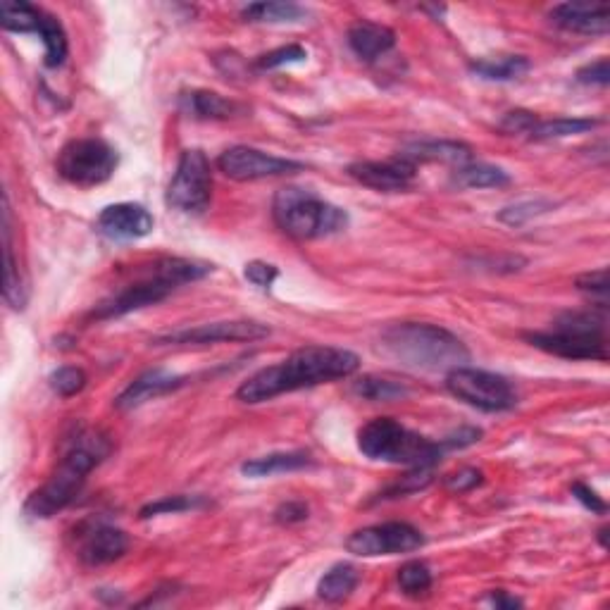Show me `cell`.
<instances>
[{
    "mask_svg": "<svg viewBox=\"0 0 610 610\" xmlns=\"http://www.w3.org/2000/svg\"><path fill=\"white\" fill-rule=\"evenodd\" d=\"M360 367L356 353L334 346H305L291 353L282 363L263 367L248 377L236 391V398L248 406L272 401L298 389H310L334 379L351 377Z\"/></svg>",
    "mask_w": 610,
    "mask_h": 610,
    "instance_id": "1",
    "label": "cell"
},
{
    "mask_svg": "<svg viewBox=\"0 0 610 610\" xmlns=\"http://www.w3.org/2000/svg\"><path fill=\"white\" fill-rule=\"evenodd\" d=\"M108 453V439L98 432H91V429H77L74 437L67 439L58 470L53 472V477L41 489H36L29 496L27 503H24V513L34 520H46L58 515L60 510L77 501L89 472L96 465H101Z\"/></svg>",
    "mask_w": 610,
    "mask_h": 610,
    "instance_id": "2",
    "label": "cell"
},
{
    "mask_svg": "<svg viewBox=\"0 0 610 610\" xmlns=\"http://www.w3.org/2000/svg\"><path fill=\"white\" fill-rule=\"evenodd\" d=\"M382 348L401 365L446 375L470 360V351L456 334L427 322H401L384 329Z\"/></svg>",
    "mask_w": 610,
    "mask_h": 610,
    "instance_id": "3",
    "label": "cell"
},
{
    "mask_svg": "<svg viewBox=\"0 0 610 610\" xmlns=\"http://www.w3.org/2000/svg\"><path fill=\"white\" fill-rule=\"evenodd\" d=\"M213 267L196 263V260L186 258H163L155 260L148 265L146 272H141L136 282H129L122 286L115 296L105 298V301L93 310L96 320H112V317H122L134 310L146 308V305H155L165 301L179 286L198 282L205 275H210Z\"/></svg>",
    "mask_w": 610,
    "mask_h": 610,
    "instance_id": "4",
    "label": "cell"
},
{
    "mask_svg": "<svg viewBox=\"0 0 610 610\" xmlns=\"http://www.w3.org/2000/svg\"><path fill=\"white\" fill-rule=\"evenodd\" d=\"M527 341L539 351L565 360H608L606 308L560 315L551 329L527 334Z\"/></svg>",
    "mask_w": 610,
    "mask_h": 610,
    "instance_id": "5",
    "label": "cell"
},
{
    "mask_svg": "<svg viewBox=\"0 0 610 610\" xmlns=\"http://www.w3.org/2000/svg\"><path fill=\"white\" fill-rule=\"evenodd\" d=\"M358 448L370 460L391 465H408L413 470H429L446 453L444 441H432L410 432L391 417H377L358 432Z\"/></svg>",
    "mask_w": 610,
    "mask_h": 610,
    "instance_id": "6",
    "label": "cell"
},
{
    "mask_svg": "<svg viewBox=\"0 0 610 610\" xmlns=\"http://www.w3.org/2000/svg\"><path fill=\"white\" fill-rule=\"evenodd\" d=\"M272 215L284 234L294 239H322L346 229L348 215L308 189L286 186L277 191Z\"/></svg>",
    "mask_w": 610,
    "mask_h": 610,
    "instance_id": "7",
    "label": "cell"
},
{
    "mask_svg": "<svg viewBox=\"0 0 610 610\" xmlns=\"http://www.w3.org/2000/svg\"><path fill=\"white\" fill-rule=\"evenodd\" d=\"M446 389L458 401L484 410V413H503L518 406V394L506 377L496 372L477 370V367H456L446 375Z\"/></svg>",
    "mask_w": 610,
    "mask_h": 610,
    "instance_id": "8",
    "label": "cell"
},
{
    "mask_svg": "<svg viewBox=\"0 0 610 610\" xmlns=\"http://www.w3.org/2000/svg\"><path fill=\"white\" fill-rule=\"evenodd\" d=\"M117 165H120V155L103 139L70 141L58 155L60 177L82 189L108 182Z\"/></svg>",
    "mask_w": 610,
    "mask_h": 610,
    "instance_id": "9",
    "label": "cell"
},
{
    "mask_svg": "<svg viewBox=\"0 0 610 610\" xmlns=\"http://www.w3.org/2000/svg\"><path fill=\"white\" fill-rule=\"evenodd\" d=\"M210 198H213V170L208 158L198 148H189L179 158L165 201L179 213L201 215L208 210Z\"/></svg>",
    "mask_w": 610,
    "mask_h": 610,
    "instance_id": "10",
    "label": "cell"
},
{
    "mask_svg": "<svg viewBox=\"0 0 610 610\" xmlns=\"http://www.w3.org/2000/svg\"><path fill=\"white\" fill-rule=\"evenodd\" d=\"M420 546H425V537H422L420 529L408 525V522H384V525L363 527L346 541V549L360 558L396 556V553L417 551Z\"/></svg>",
    "mask_w": 610,
    "mask_h": 610,
    "instance_id": "11",
    "label": "cell"
},
{
    "mask_svg": "<svg viewBox=\"0 0 610 610\" xmlns=\"http://www.w3.org/2000/svg\"><path fill=\"white\" fill-rule=\"evenodd\" d=\"M217 170L234 182H258V179L296 174L303 170V165L296 160L267 155L251 146H232L217 158Z\"/></svg>",
    "mask_w": 610,
    "mask_h": 610,
    "instance_id": "12",
    "label": "cell"
},
{
    "mask_svg": "<svg viewBox=\"0 0 610 610\" xmlns=\"http://www.w3.org/2000/svg\"><path fill=\"white\" fill-rule=\"evenodd\" d=\"M270 336V329L251 320L210 322L194 329L163 334L155 339L158 346H208V344H239V341H260Z\"/></svg>",
    "mask_w": 610,
    "mask_h": 610,
    "instance_id": "13",
    "label": "cell"
},
{
    "mask_svg": "<svg viewBox=\"0 0 610 610\" xmlns=\"http://www.w3.org/2000/svg\"><path fill=\"white\" fill-rule=\"evenodd\" d=\"M129 549L127 532L105 522H86L77 534V556L86 565H108L120 560Z\"/></svg>",
    "mask_w": 610,
    "mask_h": 610,
    "instance_id": "14",
    "label": "cell"
},
{
    "mask_svg": "<svg viewBox=\"0 0 610 610\" xmlns=\"http://www.w3.org/2000/svg\"><path fill=\"white\" fill-rule=\"evenodd\" d=\"M415 172L417 165L410 163V160L403 158V155L384 160V163H377V160H363V163H353L348 167V174H351L358 184L375 191H387V194L410 189L415 182Z\"/></svg>",
    "mask_w": 610,
    "mask_h": 610,
    "instance_id": "15",
    "label": "cell"
},
{
    "mask_svg": "<svg viewBox=\"0 0 610 610\" xmlns=\"http://www.w3.org/2000/svg\"><path fill=\"white\" fill-rule=\"evenodd\" d=\"M153 215L139 203H115L98 215V232L112 241H136L153 232Z\"/></svg>",
    "mask_w": 610,
    "mask_h": 610,
    "instance_id": "16",
    "label": "cell"
},
{
    "mask_svg": "<svg viewBox=\"0 0 610 610\" xmlns=\"http://www.w3.org/2000/svg\"><path fill=\"white\" fill-rule=\"evenodd\" d=\"M556 27L582 36H603L610 29V8L606 3H560L551 10Z\"/></svg>",
    "mask_w": 610,
    "mask_h": 610,
    "instance_id": "17",
    "label": "cell"
},
{
    "mask_svg": "<svg viewBox=\"0 0 610 610\" xmlns=\"http://www.w3.org/2000/svg\"><path fill=\"white\" fill-rule=\"evenodd\" d=\"M184 384V377L172 375L167 370H148L141 377H136L120 396L115 398V406L120 410H132L139 408L143 403L153 401V398L172 394L174 389H179Z\"/></svg>",
    "mask_w": 610,
    "mask_h": 610,
    "instance_id": "18",
    "label": "cell"
},
{
    "mask_svg": "<svg viewBox=\"0 0 610 610\" xmlns=\"http://www.w3.org/2000/svg\"><path fill=\"white\" fill-rule=\"evenodd\" d=\"M348 46L363 62H375L396 46V34L384 24L363 20L348 29Z\"/></svg>",
    "mask_w": 610,
    "mask_h": 610,
    "instance_id": "19",
    "label": "cell"
},
{
    "mask_svg": "<svg viewBox=\"0 0 610 610\" xmlns=\"http://www.w3.org/2000/svg\"><path fill=\"white\" fill-rule=\"evenodd\" d=\"M403 158L410 163H446V165H468L472 160V148L460 141H413L403 148Z\"/></svg>",
    "mask_w": 610,
    "mask_h": 610,
    "instance_id": "20",
    "label": "cell"
},
{
    "mask_svg": "<svg viewBox=\"0 0 610 610\" xmlns=\"http://www.w3.org/2000/svg\"><path fill=\"white\" fill-rule=\"evenodd\" d=\"M3 246H5V289L3 296L15 310H22L27 303V286H24L20 265L12 253V224H10V203L3 196Z\"/></svg>",
    "mask_w": 610,
    "mask_h": 610,
    "instance_id": "21",
    "label": "cell"
},
{
    "mask_svg": "<svg viewBox=\"0 0 610 610\" xmlns=\"http://www.w3.org/2000/svg\"><path fill=\"white\" fill-rule=\"evenodd\" d=\"M182 108L198 120H229L239 112V105L227 101L215 91H191L182 96Z\"/></svg>",
    "mask_w": 610,
    "mask_h": 610,
    "instance_id": "22",
    "label": "cell"
},
{
    "mask_svg": "<svg viewBox=\"0 0 610 610\" xmlns=\"http://www.w3.org/2000/svg\"><path fill=\"white\" fill-rule=\"evenodd\" d=\"M308 465H313V458L303 451L270 453V456L248 460V463H244V468H241V472H244L246 477H272L279 475V472L303 470L308 468Z\"/></svg>",
    "mask_w": 610,
    "mask_h": 610,
    "instance_id": "23",
    "label": "cell"
},
{
    "mask_svg": "<svg viewBox=\"0 0 610 610\" xmlns=\"http://www.w3.org/2000/svg\"><path fill=\"white\" fill-rule=\"evenodd\" d=\"M453 184H456L458 189H501V186L510 184V177L501 167L468 163L460 165L458 170L453 172Z\"/></svg>",
    "mask_w": 610,
    "mask_h": 610,
    "instance_id": "24",
    "label": "cell"
},
{
    "mask_svg": "<svg viewBox=\"0 0 610 610\" xmlns=\"http://www.w3.org/2000/svg\"><path fill=\"white\" fill-rule=\"evenodd\" d=\"M358 580V570L353 568V565L339 563L329 572H325V577L317 584V596L329 603H339L356 591Z\"/></svg>",
    "mask_w": 610,
    "mask_h": 610,
    "instance_id": "25",
    "label": "cell"
},
{
    "mask_svg": "<svg viewBox=\"0 0 610 610\" xmlns=\"http://www.w3.org/2000/svg\"><path fill=\"white\" fill-rule=\"evenodd\" d=\"M34 34H39L43 39V46H46V58H43L46 67H60L67 58L70 46H67V34L65 29H62L58 17L48 15V12L41 10L39 24H36Z\"/></svg>",
    "mask_w": 610,
    "mask_h": 610,
    "instance_id": "26",
    "label": "cell"
},
{
    "mask_svg": "<svg viewBox=\"0 0 610 610\" xmlns=\"http://www.w3.org/2000/svg\"><path fill=\"white\" fill-rule=\"evenodd\" d=\"M529 60L525 55H508L503 60H475L470 65V70L477 77L487 79V82H513L520 79L522 74L529 72Z\"/></svg>",
    "mask_w": 610,
    "mask_h": 610,
    "instance_id": "27",
    "label": "cell"
},
{
    "mask_svg": "<svg viewBox=\"0 0 610 610\" xmlns=\"http://www.w3.org/2000/svg\"><path fill=\"white\" fill-rule=\"evenodd\" d=\"M601 124V120H587V117H556V120L537 122L529 132V139L534 141H549V139H565L572 134L591 132Z\"/></svg>",
    "mask_w": 610,
    "mask_h": 610,
    "instance_id": "28",
    "label": "cell"
},
{
    "mask_svg": "<svg viewBox=\"0 0 610 610\" xmlns=\"http://www.w3.org/2000/svg\"><path fill=\"white\" fill-rule=\"evenodd\" d=\"M41 8L22 3V0H3L0 3V27L17 34H34L39 24Z\"/></svg>",
    "mask_w": 610,
    "mask_h": 610,
    "instance_id": "29",
    "label": "cell"
},
{
    "mask_svg": "<svg viewBox=\"0 0 610 610\" xmlns=\"http://www.w3.org/2000/svg\"><path fill=\"white\" fill-rule=\"evenodd\" d=\"M246 22L260 24H279V22H298L305 17V10L296 3H251L244 12Z\"/></svg>",
    "mask_w": 610,
    "mask_h": 610,
    "instance_id": "30",
    "label": "cell"
},
{
    "mask_svg": "<svg viewBox=\"0 0 610 610\" xmlns=\"http://www.w3.org/2000/svg\"><path fill=\"white\" fill-rule=\"evenodd\" d=\"M432 570L422 560H408L398 570V587L406 596H425L432 589Z\"/></svg>",
    "mask_w": 610,
    "mask_h": 610,
    "instance_id": "31",
    "label": "cell"
},
{
    "mask_svg": "<svg viewBox=\"0 0 610 610\" xmlns=\"http://www.w3.org/2000/svg\"><path fill=\"white\" fill-rule=\"evenodd\" d=\"M358 396L367 398V401H398V398H406L408 389L403 387V384L391 382V379L384 377H363L360 382H356V387H353Z\"/></svg>",
    "mask_w": 610,
    "mask_h": 610,
    "instance_id": "32",
    "label": "cell"
},
{
    "mask_svg": "<svg viewBox=\"0 0 610 610\" xmlns=\"http://www.w3.org/2000/svg\"><path fill=\"white\" fill-rule=\"evenodd\" d=\"M553 210L551 201H522L515 205H508V208H503L499 213V220L503 224H508V227H520V224H525L529 220H534V217L549 213Z\"/></svg>",
    "mask_w": 610,
    "mask_h": 610,
    "instance_id": "33",
    "label": "cell"
},
{
    "mask_svg": "<svg viewBox=\"0 0 610 610\" xmlns=\"http://www.w3.org/2000/svg\"><path fill=\"white\" fill-rule=\"evenodd\" d=\"M198 496H165V499L148 503L141 508V518H155V515H167V513H184V510H194L201 506Z\"/></svg>",
    "mask_w": 610,
    "mask_h": 610,
    "instance_id": "34",
    "label": "cell"
},
{
    "mask_svg": "<svg viewBox=\"0 0 610 610\" xmlns=\"http://www.w3.org/2000/svg\"><path fill=\"white\" fill-rule=\"evenodd\" d=\"M51 387L58 396H74L86 387V375L79 367H60L51 375Z\"/></svg>",
    "mask_w": 610,
    "mask_h": 610,
    "instance_id": "35",
    "label": "cell"
},
{
    "mask_svg": "<svg viewBox=\"0 0 610 610\" xmlns=\"http://www.w3.org/2000/svg\"><path fill=\"white\" fill-rule=\"evenodd\" d=\"M308 58V51L303 46H284L277 51L263 55L258 60V70H277L282 65H294V62H303Z\"/></svg>",
    "mask_w": 610,
    "mask_h": 610,
    "instance_id": "36",
    "label": "cell"
},
{
    "mask_svg": "<svg viewBox=\"0 0 610 610\" xmlns=\"http://www.w3.org/2000/svg\"><path fill=\"white\" fill-rule=\"evenodd\" d=\"M577 289L584 291V294H591V296H601V301L606 303L608 298V270L603 267V270H596V272H584V275H580L575 279Z\"/></svg>",
    "mask_w": 610,
    "mask_h": 610,
    "instance_id": "37",
    "label": "cell"
},
{
    "mask_svg": "<svg viewBox=\"0 0 610 610\" xmlns=\"http://www.w3.org/2000/svg\"><path fill=\"white\" fill-rule=\"evenodd\" d=\"M484 482V475L475 468H463L444 479V487L453 494H465V491L479 487Z\"/></svg>",
    "mask_w": 610,
    "mask_h": 610,
    "instance_id": "38",
    "label": "cell"
},
{
    "mask_svg": "<svg viewBox=\"0 0 610 610\" xmlns=\"http://www.w3.org/2000/svg\"><path fill=\"white\" fill-rule=\"evenodd\" d=\"M244 275H246L248 282H251L253 286H258V289H270V286L277 282L279 270L270 263H260V260H253V263L246 265Z\"/></svg>",
    "mask_w": 610,
    "mask_h": 610,
    "instance_id": "39",
    "label": "cell"
},
{
    "mask_svg": "<svg viewBox=\"0 0 610 610\" xmlns=\"http://www.w3.org/2000/svg\"><path fill=\"white\" fill-rule=\"evenodd\" d=\"M539 120L534 117V112H527V110H513L508 112L506 117L501 120V132L506 134H527L532 132V127L537 124Z\"/></svg>",
    "mask_w": 610,
    "mask_h": 610,
    "instance_id": "40",
    "label": "cell"
},
{
    "mask_svg": "<svg viewBox=\"0 0 610 610\" xmlns=\"http://www.w3.org/2000/svg\"><path fill=\"white\" fill-rule=\"evenodd\" d=\"M577 82H582V84L608 86V82H610L608 58H601V60L591 62V65H587V67H582V70L577 72Z\"/></svg>",
    "mask_w": 610,
    "mask_h": 610,
    "instance_id": "41",
    "label": "cell"
},
{
    "mask_svg": "<svg viewBox=\"0 0 610 610\" xmlns=\"http://www.w3.org/2000/svg\"><path fill=\"white\" fill-rule=\"evenodd\" d=\"M572 496H575V499L580 501L584 508L591 510V513L606 515V510H608L606 501H603L601 496L596 494L594 489H589L587 484H582V482H575V484H572Z\"/></svg>",
    "mask_w": 610,
    "mask_h": 610,
    "instance_id": "42",
    "label": "cell"
},
{
    "mask_svg": "<svg viewBox=\"0 0 610 610\" xmlns=\"http://www.w3.org/2000/svg\"><path fill=\"white\" fill-rule=\"evenodd\" d=\"M275 520L282 522V525H296V522L308 520V506L303 501H289L282 503L275 510Z\"/></svg>",
    "mask_w": 610,
    "mask_h": 610,
    "instance_id": "43",
    "label": "cell"
},
{
    "mask_svg": "<svg viewBox=\"0 0 610 610\" xmlns=\"http://www.w3.org/2000/svg\"><path fill=\"white\" fill-rule=\"evenodd\" d=\"M489 601L494 603L496 608H520L522 601L515 599V596H508L506 591H491Z\"/></svg>",
    "mask_w": 610,
    "mask_h": 610,
    "instance_id": "44",
    "label": "cell"
},
{
    "mask_svg": "<svg viewBox=\"0 0 610 610\" xmlns=\"http://www.w3.org/2000/svg\"><path fill=\"white\" fill-rule=\"evenodd\" d=\"M606 534H608V529H601V532H599V541H601V546H608Z\"/></svg>",
    "mask_w": 610,
    "mask_h": 610,
    "instance_id": "45",
    "label": "cell"
}]
</instances>
